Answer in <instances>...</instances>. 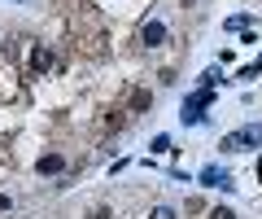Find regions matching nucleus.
Segmentation results:
<instances>
[{"instance_id": "obj_8", "label": "nucleus", "mask_w": 262, "mask_h": 219, "mask_svg": "<svg viewBox=\"0 0 262 219\" xmlns=\"http://www.w3.org/2000/svg\"><path fill=\"white\" fill-rule=\"evenodd\" d=\"M131 110H136V114H140V110H149V92H136V96H131Z\"/></svg>"}, {"instance_id": "obj_6", "label": "nucleus", "mask_w": 262, "mask_h": 219, "mask_svg": "<svg viewBox=\"0 0 262 219\" xmlns=\"http://www.w3.org/2000/svg\"><path fill=\"white\" fill-rule=\"evenodd\" d=\"M31 66H35V70H48V66H53V53H48V48H35V53H31Z\"/></svg>"}, {"instance_id": "obj_2", "label": "nucleus", "mask_w": 262, "mask_h": 219, "mask_svg": "<svg viewBox=\"0 0 262 219\" xmlns=\"http://www.w3.org/2000/svg\"><path fill=\"white\" fill-rule=\"evenodd\" d=\"M210 101H214V88H196V92L184 101V114H179V118H184V123H201V118H206L201 110H206Z\"/></svg>"}, {"instance_id": "obj_5", "label": "nucleus", "mask_w": 262, "mask_h": 219, "mask_svg": "<svg viewBox=\"0 0 262 219\" xmlns=\"http://www.w3.org/2000/svg\"><path fill=\"white\" fill-rule=\"evenodd\" d=\"M201 180H206V184H214V189H232V175H227V171H219V167H206V171H201Z\"/></svg>"}, {"instance_id": "obj_11", "label": "nucleus", "mask_w": 262, "mask_h": 219, "mask_svg": "<svg viewBox=\"0 0 262 219\" xmlns=\"http://www.w3.org/2000/svg\"><path fill=\"white\" fill-rule=\"evenodd\" d=\"M210 219H236V215H232V210H214V215H210Z\"/></svg>"}, {"instance_id": "obj_12", "label": "nucleus", "mask_w": 262, "mask_h": 219, "mask_svg": "<svg viewBox=\"0 0 262 219\" xmlns=\"http://www.w3.org/2000/svg\"><path fill=\"white\" fill-rule=\"evenodd\" d=\"M92 219H110V210H92Z\"/></svg>"}, {"instance_id": "obj_3", "label": "nucleus", "mask_w": 262, "mask_h": 219, "mask_svg": "<svg viewBox=\"0 0 262 219\" xmlns=\"http://www.w3.org/2000/svg\"><path fill=\"white\" fill-rule=\"evenodd\" d=\"M140 44H149V48H158V44H166V22H158V18H149L140 27Z\"/></svg>"}, {"instance_id": "obj_4", "label": "nucleus", "mask_w": 262, "mask_h": 219, "mask_svg": "<svg viewBox=\"0 0 262 219\" xmlns=\"http://www.w3.org/2000/svg\"><path fill=\"white\" fill-rule=\"evenodd\" d=\"M35 171L39 175H57V171H66V158H61V153H44V158L35 162Z\"/></svg>"}, {"instance_id": "obj_9", "label": "nucleus", "mask_w": 262, "mask_h": 219, "mask_svg": "<svg viewBox=\"0 0 262 219\" xmlns=\"http://www.w3.org/2000/svg\"><path fill=\"white\" fill-rule=\"evenodd\" d=\"M153 219H175V210H170V206H158V210H153Z\"/></svg>"}, {"instance_id": "obj_10", "label": "nucleus", "mask_w": 262, "mask_h": 219, "mask_svg": "<svg viewBox=\"0 0 262 219\" xmlns=\"http://www.w3.org/2000/svg\"><path fill=\"white\" fill-rule=\"evenodd\" d=\"M9 206H13V202H9V193H0V215H9Z\"/></svg>"}, {"instance_id": "obj_1", "label": "nucleus", "mask_w": 262, "mask_h": 219, "mask_svg": "<svg viewBox=\"0 0 262 219\" xmlns=\"http://www.w3.org/2000/svg\"><path fill=\"white\" fill-rule=\"evenodd\" d=\"M253 145H262V123H245L241 132L223 136L219 149H223V153H241V149H253Z\"/></svg>"}, {"instance_id": "obj_7", "label": "nucleus", "mask_w": 262, "mask_h": 219, "mask_svg": "<svg viewBox=\"0 0 262 219\" xmlns=\"http://www.w3.org/2000/svg\"><path fill=\"white\" fill-rule=\"evenodd\" d=\"M249 27V13H236V18H227V31H245Z\"/></svg>"}]
</instances>
